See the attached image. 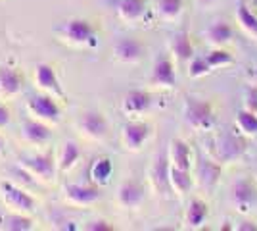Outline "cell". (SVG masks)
Returning a JSON list of instances; mask_svg holds the SVG:
<instances>
[{
    "label": "cell",
    "mask_w": 257,
    "mask_h": 231,
    "mask_svg": "<svg viewBox=\"0 0 257 231\" xmlns=\"http://www.w3.org/2000/svg\"><path fill=\"white\" fill-rule=\"evenodd\" d=\"M205 150L209 154V158H213L215 162H219L221 166H226L238 162L246 154L247 143L240 131H221L215 133L213 137L207 141Z\"/></svg>",
    "instance_id": "cell-1"
},
{
    "label": "cell",
    "mask_w": 257,
    "mask_h": 231,
    "mask_svg": "<svg viewBox=\"0 0 257 231\" xmlns=\"http://www.w3.org/2000/svg\"><path fill=\"white\" fill-rule=\"evenodd\" d=\"M184 120L196 131H211L215 127V110L213 104L207 100L186 97L184 99Z\"/></svg>",
    "instance_id": "cell-2"
},
{
    "label": "cell",
    "mask_w": 257,
    "mask_h": 231,
    "mask_svg": "<svg viewBox=\"0 0 257 231\" xmlns=\"http://www.w3.org/2000/svg\"><path fill=\"white\" fill-rule=\"evenodd\" d=\"M60 35L62 39L67 41L71 44H88V46H94L96 44V31L90 23L86 20H81V18H73L69 22H65L60 29Z\"/></svg>",
    "instance_id": "cell-3"
},
{
    "label": "cell",
    "mask_w": 257,
    "mask_h": 231,
    "mask_svg": "<svg viewBox=\"0 0 257 231\" xmlns=\"http://www.w3.org/2000/svg\"><path fill=\"white\" fill-rule=\"evenodd\" d=\"M230 200H232V206L236 208V212L247 214L257 202V189L253 185V181L247 177L234 181L232 191H230Z\"/></svg>",
    "instance_id": "cell-4"
},
{
    "label": "cell",
    "mask_w": 257,
    "mask_h": 231,
    "mask_svg": "<svg viewBox=\"0 0 257 231\" xmlns=\"http://www.w3.org/2000/svg\"><path fill=\"white\" fill-rule=\"evenodd\" d=\"M27 108H29V112H31L33 116H37V120H43V121L58 123L60 116H62V110H60L58 102L54 100V95H50V93L31 97L29 102H27Z\"/></svg>",
    "instance_id": "cell-5"
},
{
    "label": "cell",
    "mask_w": 257,
    "mask_h": 231,
    "mask_svg": "<svg viewBox=\"0 0 257 231\" xmlns=\"http://www.w3.org/2000/svg\"><path fill=\"white\" fill-rule=\"evenodd\" d=\"M0 195L4 198V202L16 212H31L35 208V198L29 193H25L22 187L10 183V181L0 183Z\"/></svg>",
    "instance_id": "cell-6"
},
{
    "label": "cell",
    "mask_w": 257,
    "mask_h": 231,
    "mask_svg": "<svg viewBox=\"0 0 257 231\" xmlns=\"http://www.w3.org/2000/svg\"><path fill=\"white\" fill-rule=\"evenodd\" d=\"M152 127L144 121H128L121 129V139L127 150H140L150 139Z\"/></svg>",
    "instance_id": "cell-7"
},
{
    "label": "cell",
    "mask_w": 257,
    "mask_h": 231,
    "mask_svg": "<svg viewBox=\"0 0 257 231\" xmlns=\"http://www.w3.org/2000/svg\"><path fill=\"white\" fill-rule=\"evenodd\" d=\"M150 85L160 89H173L177 85V73L173 66L171 58L167 56H158L150 73Z\"/></svg>",
    "instance_id": "cell-8"
},
{
    "label": "cell",
    "mask_w": 257,
    "mask_h": 231,
    "mask_svg": "<svg viewBox=\"0 0 257 231\" xmlns=\"http://www.w3.org/2000/svg\"><path fill=\"white\" fill-rule=\"evenodd\" d=\"M22 164L33 177H39L41 181H50L56 174V162H54V156L50 152L27 156V158H23Z\"/></svg>",
    "instance_id": "cell-9"
},
{
    "label": "cell",
    "mask_w": 257,
    "mask_h": 231,
    "mask_svg": "<svg viewBox=\"0 0 257 231\" xmlns=\"http://www.w3.org/2000/svg\"><path fill=\"white\" fill-rule=\"evenodd\" d=\"M152 108V95L148 91H142V89H133L128 91L127 95L123 97L121 102V110L125 112L131 118H139L142 114Z\"/></svg>",
    "instance_id": "cell-10"
},
{
    "label": "cell",
    "mask_w": 257,
    "mask_h": 231,
    "mask_svg": "<svg viewBox=\"0 0 257 231\" xmlns=\"http://www.w3.org/2000/svg\"><path fill=\"white\" fill-rule=\"evenodd\" d=\"M223 174V166L219 162H215L213 158H202L198 162V170H196V177H198V185L211 193L217 183H219V177Z\"/></svg>",
    "instance_id": "cell-11"
},
{
    "label": "cell",
    "mask_w": 257,
    "mask_h": 231,
    "mask_svg": "<svg viewBox=\"0 0 257 231\" xmlns=\"http://www.w3.org/2000/svg\"><path fill=\"white\" fill-rule=\"evenodd\" d=\"M79 125H81V129L85 131L86 137H90V139H104L109 131V125H107V120L106 116L102 114V112H96V110H88L83 114V118L79 121Z\"/></svg>",
    "instance_id": "cell-12"
},
{
    "label": "cell",
    "mask_w": 257,
    "mask_h": 231,
    "mask_svg": "<svg viewBox=\"0 0 257 231\" xmlns=\"http://www.w3.org/2000/svg\"><path fill=\"white\" fill-rule=\"evenodd\" d=\"M144 44L140 43L139 39H131V37H125V39H119L115 46H113V52H115V58L123 64H137L142 60L144 56Z\"/></svg>",
    "instance_id": "cell-13"
},
{
    "label": "cell",
    "mask_w": 257,
    "mask_h": 231,
    "mask_svg": "<svg viewBox=\"0 0 257 231\" xmlns=\"http://www.w3.org/2000/svg\"><path fill=\"white\" fill-rule=\"evenodd\" d=\"M142 200H144V187L137 179H127V181L121 183V187L117 191L119 206L127 210H135L142 204Z\"/></svg>",
    "instance_id": "cell-14"
},
{
    "label": "cell",
    "mask_w": 257,
    "mask_h": 231,
    "mask_svg": "<svg viewBox=\"0 0 257 231\" xmlns=\"http://www.w3.org/2000/svg\"><path fill=\"white\" fill-rule=\"evenodd\" d=\"M65 197L71 204H79V206H86L92 204L102 198V191L94 185H81V183H71L65 185Z\"/></svg>",
    "instance_id": "cell-15"
},
{
    "label": "cell",
    "mask_w": 257,
    "mask_h": 231,
    "mask_svg": "<svg viewBox=\"0 0 257 231\" xmlns=\"http://www.w3.org/2000/svg\"><path fill=\"white\" fill-rule=\"evenodd\" d=\"M169 172H171V162H169V156L165 154H158L156 156V162L150 170V179L152 185L158 193H165L171 189L169 183Z\"/></svg>",
    "instance_id": "cell-16"
},
{
    "label": "cell",
    "mask_w": 257,
    "mask_h": 231,
    "mask_svg": "<svg viewBox=\"0 0 257 231\" xmlns=\"http://www.w3.org/2000/svg\"><path fill=\"white\" fill-rule=\"evenodd\" d=\"M234 37V31H232V25L225 20H217L213 22L207 31H205V43L211 44L213 48H223L226 43H230Z\"/></svg>",
    "instance_id": "cell-17"
},
{
    "label": "cell",
    "mask_w": 257,
    "mask_h": 231,
    "mask_svg": "<svg viewBox=\"0 0 257 231\" xmlns=\"http://www.w3.org/2000/svg\"><path fill=\"white\" fill-rule=\"evenodd\" d=\"M35 81H37V85L43 89V91L50 93L54 97H62L64 95L62 85H60V79H58V75H56V71H54V67L50 64H39L37 66Z\"/></svg>",
    "instance_id": "cell-18"
},
{
    "label": "cell",
    "mask_w": 257,
    "mask_h": 231,
    "mask_svg": "<svg viewBox=\"0 0 257 231\" xmlns=\"http://www.w3.org/2000/svg\"><path fill=\"white\" fill-rule=\"evenodd\" d=\"M209 216V208L202 198H192L184 212V227L186 229H200Z\"/></svg>",
    "instance_id": "cell-19"
},
{
    "label": "cell",
    "mask_w": 257,
    "mask_h": 231,
    "mask_svg": "<svg viewBox=\"0 0 257 231\" xmlns=\"http://www.w3.org/2000/svg\"><path fill=\"white\" fill-rule=\"evenodd\" d=\"M171 54L179 64H188L194 58V44L188 31H179L171 39Z\"/></svg>",
    "instance_id": "cell-20"
},
{
    "label": "cell",
    "mask_w": 257,
    "mask_h": 231,
    "mask_svg": "<svg viewBox=\"0 0 257 231\" xmlns=\"http://www.w3.org/2000/svg\"><path fill=\"white\" fill-rule=\"evenodd\" d=\"M169 162L173 168H179V170H190L192 168V150L188 143H184L181 139H173L169 144Z\"/></svg>",
    "instance_id": "cell-21"
},
{
    "label": "cell",
    "mask_w": 257,
    "mask_h": 231,
    "mask_svg": "<svg viewBox=\"0 0 257 231\" xmlns=\"http://www.w3.org/2000/svg\"><path fill=\"white\" fill-rule=\"evenodd\" d=\"M23 137L33 144H43L50 139V129L43 120H27L23 123Z\"/></svg>",
    "instance_id": "cell-22"
},
{
    "label": "cell",
    "mask_w": 257,
    "mask_h": 231,
    "mask_svg": "<svg viewBox=\"0 0 257 231\" xmlns=\"http://www.w3.org/2000/svg\"><path fill=\"white\" fill-rule=\"evenodd\" d=\"M23 79L22 75L10 66H0V91L4 95H16L22 91Z\"/></svg>",
    "instance_id": "cell-23"
},
{
    "label": "cell",
    "mask_w": 257,
    "mask_h": 231,
    "mask_svg": "<svg viewBox=\"0 0 257 231\" xmlns=\"http://www.w3.org/2000/svg\"><path fill=\"white\" fill-rule=\"evenodd\" d=\"M236 22L240 25V29L246 35H249L253 41H257V16L247 8V4L240 2L236 6Z\"/></svg>",
    "instance_id": "cell-24"
},
{
    "label": "cell",
    "mask_w": 257,
    "mask_h": 231,
    "mask_svg": "<svg viewBox=\"0 0 257 231\" xmlns=\"http://www.w3.org/2000/svg\"><path fill=\"white\" fill-rule=\"evenodd\" d=\"M117 12L125 22H139L146 14V0H121L117 2Z\"/></svg>",
    "instance_id": "cell-25"
},
{
    "label": "cell",
    "mask_w": 257,
    "mask_h": 231,
    "mask_svg": "<svg viewBox=\"0 0 257 231\" xmlns=\"http://www.w3.org/2000/svg\"><path fill=\"white\" fill-rule=\"evenodd\" d=\"M169 183H171V189L177 193V195H186L194 185L192 176H190V170H179V168H173L171 166Z\"/></svg>",
    "instance_id": "cell-26"
},
{
    "label": "cell",
    "mask_w": 257,
    "mask_h": 231,
    "mask_svg": "<svg viewBox=\"0 0 257 231\" xmlns=\"http://www.w3.org/2000/svg\"><path fill=\"white\" fill-rule=\"evenodd\" d=\"M236 129L244 137L257 135V112H251L247 108H242L236 114Z\"/></svg>",
    "instance_id": "cell-27"
},
{
    "label": "cell",
    "mask_w": 257,
    "mask_h": 231,
    "mask_svg": "<svg viewBox=\"0 0 257 231\" xmlns=\"http://www.w3.org/2000/svg\"><path fill=\"white\" fill-rule=\"evenodd\" d=\"M113 174V164L109 158H98L90 166V179L98 185H106Z\"/></svg>",
    "instance_id": "cell-28"
},
{
    "label": "cell",
    "mask_w": 257,
    "mask_h": 231,
    "mask_svg": "<svg viewBox=\"0 0 257 231\" xmlns=\"http://www.w3.org/2000/svg\"><path fill=\"white\" fill-rule=\"evenodd\" d=\"M79 158H81V148H79L77 143H73V141H67V143L64 144V148H62L58 166H60L62 172H67V170H71V168L77 164Z\"/></svg>",
    "instance_id": "cell-29"
},
{
    "label": "cell",
    "mask_w": 257,
    "mask_h": 231,
    "mask_svg": "<svg viewBox=\"0 0 257 231\" xmlns=\"http://www.w3.org/2000/svg\"><path fill=\"white\" fill-rule=\"evenodd\" d=\"M156 10L161 20L173 22L181 16L182 12V0H158L156 2Z\"/></svg>",
    "instance_id": "cell-30"
},
{
    "label": "cell",
    "mask_w": 257,
    "mask_h": 231,
    "mask_svg": "<svg viewBox=\"0 0 257 231\" xmlns=\"http://www.w3.org/2000/svg\"><path fill=\"white\" fill-rule=\"evenodd\" d=\"M205 60H207V64L211 66V69L228 67V66H232V62H234L232 54H230L228 50H225V48H213L209 54H205Z\"/></svg>",
    "instance_id": "cell-31"
},
{
    "label": "cell",
    "mask_w": 257,
    "mask_h": 231,
    "mask_svg": "<svg viewBox=\"0 0 257 231\" xmlns=\"http://www.w3.org/2000/svg\"><path fill=\"white\" fill-rule=\"evenodd\" d=\"M2 227L8 231H29L33 229V221L27 216H22V212H20V214L6 216L2 220Z\"/></svg>",
    "instance_id": "cell-32"
},
{
    "label": "cell",
    "mask_w": 257,
    "mask_h": 231,
    "mask_svg": "<svg viewBox=\"0 0 257 231\" xmlns=\"http://www.w3.org/2000/svg\"><path fill=\"white\" fill-rule=\"evenodd\" d=\"M209 71H211V66L207 64L205 56H194L192 60L188 62V77H190V79L205 77Z\"/></svg>",
    "instance_id": "cell-33"
},
{
    "label": "cell",
    "mask_w": 257,
    "mask_h": 231,
    "mask_svg": "<svg viewBox=\"0 0 257 231\" xmlns=\"http://www.w3.org/2000/svg\"><path fill=\"white\" fill-rule=\"evenodd\" d=\"M244 108H247V110H251V112H257V87H249L246 91V97H244Z\"/></svg>",
    "instance_id": "cell-34"
},
{
    "label": "cell",
    "mask_w": 257,
    "mask_h": 231,
    "mask_svg": "<svg viewBox=\"0 0 257 231\" xmlns=\"http://www.w3.org/2000/svg\"><path fill=\"white\" fill-rule=\"evenodd\" d=\"M86 229L88 231H111L113 225H109L106 220H92L86 223Z\"/></svg>",
    "instance_id": "cell-35"
},
{
    "label": "cell",
    "mask_w": 257,
    "mask_h": 231,
    "mask_svg": "<svg viewBox=\"0 0 257 231\" xmlns=\"http://www.w3.org/2000/svg\"><path fill=\"white\" fill-rule=\"evenodd\" d=\"M8 121H10V112L6 106H0V127L8 125Z\"/></svg>",
    "instance_id": "cell-36"
},
{
    "label": "cell",
    "mask_w": 257,
    "mask_h": 231,
    "mask_svg": "<svg viewBox=\"0 0 257 231\" xmlns=\"http://www.w3.org/2000/svg\"><path fill=\"white\" fill-rule=\"evenodd\" d=\"M236 229L238 231H257V225L253 223V221L244 220V221H240V225H238Z\"/></svg>",
    "instance_id": "cell-37"
},
{
    "label": "cell",
    "mask_w": 257,
    "mask_h": 231,
    "mask_svg": "<svg viewBox=\"0 0 257 231\" xmlns=\"http://www.w3.org/2000/svg\"><path fill=\"white\" fill-rule=\"evenodd\" d=\"M200 4H204V6H209V4H213V2H217V0H198Z\"/></svg>",
    "instance_id": "cell-38"
},
{
    "label": "cell",
    "mask_w": 257,
    "mask_h": 231,
    "mask_svg": "<svg viewBox=\"0 0 257 231\" xmlns=\"http://www.w3.org/2000/svg\"><path fill=\"white\" fill-rule=\"evenodd\" d=\"M4 150V141H2V137H0V152Z\"/></svg>",
    "instance_id": "cell-39"
},
{
    "label": "cell",
    "mask_w": 257,
    "mask_h": 231,
    "mask_svg": "<svg viewBox=\"0 0 257 231\" xmlns=\"http://www.w3.org/2000/svg\"><path fill=\"white\" fill-rule=\"evenodd\" d=\"M251 75H255V77H257V69H255V71H253V73H251Z\"/></svg>",
    "instance_id": "cell-40"
},
{
    "label": "cell",
    "mask_w": 257,
    "mask_h": 231,
    "mask_svg": "<svg viewBox=\"0 0 257 231\" xmlns=\"http://www.w3.org/2000/svg\"><path fill=\"white\" fill-rule=\"evenodd\" d=\"M117 2H121V0H117Z\"/></svg>",
    "instance_id": "cell-41"
}]
</instances>
